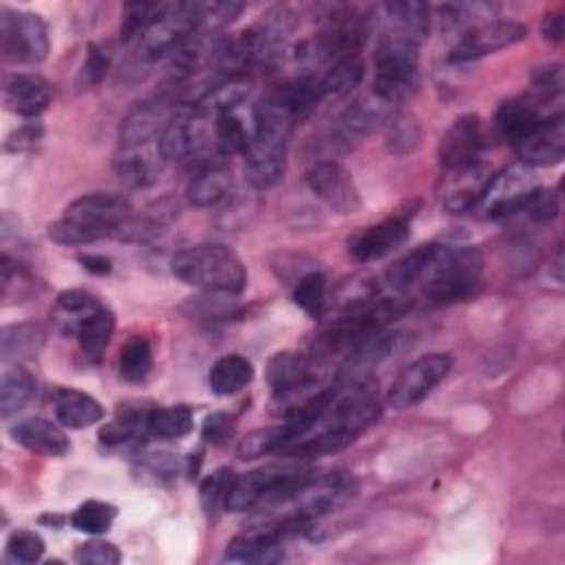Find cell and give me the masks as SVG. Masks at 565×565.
Masks as SVG:
<instances>
[{"instance_id": "obj_1", "label": "cell", "mask_w": 565, "mask_h": 565, "mask_svg": "<svg viewBox=\"0 0 565 565\" xmlns=\"http://www.w3.org/2000/svg\"><path fill=\"white\" fill-rule=\"evenodd\" d=\"M131 203L113 192H91L75 199L64 219L49 225V239L60 246H89L102 239H118L122 223L133 216Z\"/></svg>"}, {"instance_id": "obj_2", "label": "cell", "mask_w": 565, "mask_h": 565, "mask_svg": "<svg viewBox=\"0 0 565 565\" xmlns=\"http://www.w3.org/2000/svg\"><path fill=\"white\" fill-rule=\"evenodd\" d=\"M170 268L186 285L216 294H239L248 283L244 261L225 246L208 244L181 250L173 257Z\"/></svg>"}, {"instance_id": "obj_3", "label": "cell", "mask_w": 565, "mask_h": 565, "mask_svg": "<svg viewBox=\"0 0 565 565\" xmlns=\"http://www.w3.org/2000/svg\"><path fill=\"white\" fill-rule=\"evenodd\" d=\"M482 266L478 248L442 246L415 290L433 303L467 301L482 283Z\"/></svg>"}, {"instance_id": "obj_4", "label": "cell", "mask_w": 565, "mask_h": 565, "mask_svg": "<svg viewBox=\"0 0 565 565\" xmlns=\"http://www.w3.org/2000/svg\"><path fill=\"white\" fill-rule=\"evenodd\" d=\"M417 49L420 45L380 34L376 47V73H374V95L385 104L404 102L417 86Z\"/></svg>"}, {"instance_id": "obj_5", "label": "cell", "mask_w": 565, "mask_h": 565, "mask_svg": "<svg viewBox=\"0 0 565 565\" xmlns=\"http://www.w3.org/2000/svg\"><path fill=\"white\" fill-rule=\"evenodd\" d=\"M0 49L3 58L14 64H36L49 54V32L38 14L0 12Z\"/></svg>"}, {"instance_id": "obj_6", "label": "cell", "mask_w": 565, "mask_h": 565, "mask_svg": "<svg viewBox=\"0 0 565 565\" xmlns=\"http://www.w3.org/2000/svg\"><path fill=\"white\" fill-rule=\"evenodd\" d=\"M537 188L539 179L534 168L517 162L489 179L478 208L491 219H504L521 212Z\"/></svg>"}, {"instance_id": "obj_7", "label": "cell", "mask_w": 565, "mask_h": 565, "mask_svg": "<svg viewBox=\"0 0 565 565\" xmlns=\"http://www.w3.org/2000/svg\"><path fill=\"white\" fill-rule=\"evenodd\" d=\"M450 367H454V361L446 354H428L417 358L393 380L387 396L389 407L402 411L420 404L448 376Z\"/></svg>"}, {"instance_id": "obj_8", "label": "cell", "mask_w": 565, "mask_h": 565, "mask_svg": "<svg viewBox=\"0 0 565 565\" xmlns=\"http://www.w3.org/2000/svg\"><path fill=\"white\" fill-rule=\"evenodd\" d=\"M307 186L338 214H354L363 208V197L352 173L338 162H316L307 173Z\"/></svg>"}, {"instance_id": "obj_9", "label": "cell", "mask_w": 565, "mask_h": 565, "mask_svg": "<svg viewBox=\"0 0 565 565\" xmlns=\"http://www.w3.org/2000/svg\"><path fill=\"white\" fill-rule=\"evenodd\" d=\"M526 38V27L517 21H484L467 27L458 43L450 49L454 62H471L495 51H502L510 45H517Z\"/></svg>"}, {"instance_id": "obj_10", "label": "cell", "mask_w": 565, "mask_h": 565, "mask_svg": "<svg viewBox=\"0 0 565 565\" xmlns=\"http://www.w3.org/2000/svg\"><path fill=\"white\" fill-rule=\"evenodd\" d=\"M244 157H246V179L250 181V186L257 190H268L276 186L285 175L287 138L255 129Z\"/></svg>"}, {"instance_id": "obj_11", "label": "cell", "mask_w": 565, "mask_h": 565, "mask_svg": "<svg viewBox=\"0 0 565 565\" xmlns=\"http://www.w3.org/2000/svg\"><path fill=\"white\" fill-rule=\"evenodd\" d=\"M484 140L486 138H484L482 120L473 116V113H469V116H460L448 127V131L439 142V149H437L439 166L446 173L480 166Z\"/></svg>"}, {"instance_id": "obj_12", "label": "cell", "mask_w": 565, "mask_h": 565, "mask_svg": "<svg viewBox=\"0 0 565 565\" xmlns=\"http://www.w3.org/2000/svg\"><path fill=\"white\" fill-rule=\"evenodd\" d=\"M177 110L179 106H175L168 97H151L136 104L120 125V146L125 151H133L146 146L155 138L160 140Z\"/></svg>"}, {"instance_id": "obj_13", "label": "cell", "mask_w": 565, "mask_h": 565, "mask_svg": "<svg viewBox=\"0 0 565 565\" xmlns=\"http://www.w3.org/2000/svg\"><path fill=\"white\" fill-rule=\"evenodd\" d=\"M387 108H389V104L378 99L374 93L356 99L341 113V116L336 118V122L329 131V146L333 151L354 149L378 125H382V120L387 118Z\"/></svg>"}, {"instance_id": "obj_14", "label": "cell", "mask_w": 565, "mask_h": 565, "mask_svg": "<svg viewBox=\"0 0 565 565\" xmlns=\"http://www.w3.org/2000/svg\"><path fill=\"white\" fill-rule=\"evenodd\" d=\"M318 358H307L296 352H281L268 365V385L281 402L294 400L311 389L320 378Z\"/></svg>"}, {"instance_id": "obj_15", "label": "cell", "mask_w": 565, "mask_h": 565, "mask_svg": "<svg viewBox=\"0 0 565 565\" xmlns=\"http://www.w3.org/2000/svg\"><path fill=\"white\" fill-rule=\"evenodd\" d=\"M558 116H563L561 108L550 106L528 93V95H519L502 102V106L495 113V127L504 140L515 144L541 122Z\"/></svg>"}, {"instance_id": "obj_16", "label": "cell", "mask_w": 565, "mask_h": 565, "mask_svg": "<svg viewBox=\"0 0 565 565\" xmlns=\"http://www.w3.org/2000/svg\"><path fill=\"white\" fill-rule=\"evenodd\" d=\"M519 162L537 168V166H554L565 157V125L563 116L552 118L534 127L528 136L515 142Z\"/></svg>"}, {"instance_id": "obj_17", "label": "cell", "mask_w": 565, "mask_h": 565, "mask_svg": "<svg viewBox=\"0 0 565 565\" xmlns=\"http://www.w3.org/2000/svg\"><path fill=\"white\" fill-rule=\"evenodd\" d=\"M409 231H411V225L404 216L385 219V221L361 231L352 239L350 252L354 259H358L363 263L385 259L387 255L398 250L409 239Z\"/></svg>"}, {"instance_id": "obj_18", "label": "cell", "mask_w": 565, "mask_h": 565, "mask_svg": "<svg viewBox=\"0 0 565 565\" xmlns=\"http://www.w3.org/2000/svg\"><path fill=\"white\" fill-rule=\"evenodd\" d=\"M378 21L382 34H391L404 40L420 45L428 34V8L415 0H398V3H385L378 8Z\"/></svg>"}, {"instance_id": "obj_19", "label": "cell", "mask_w": 565, "mask_h": 565, "mask_svg": "<svg viewBox=\"0 0 565 565\" xmlns=\"http://www.w3.org/2000/svg\"><path fill=\"white\" fill-rule=\"evenodd\" d=\"M3 102L8 110L21 118H38L51 104V86L40 75L16 73L5 78Z\"/></svg>"}, {"instance_id": "obj_20", "label": "cell", "mask_w": 565, "mask_h": 565, "mask_svg": "<svg viewBox=\"0 0 565 565\" xmlns=\"http://www.w3.org/2000/svg\"><path fill=\"white\" fill-rule=\"evenodd\" d=\"M489 179L491 177H486L482 166L446 173L444 184H442V192H439V199H442L444 208L448 212H454V214L469 212V210L478 208Z\"/></svg>"}, {"instance_id": "obj_21", "label": "cell", "mask_w": 565, "mask_h": 565, "mask_svg": "<svg viewBox=\"0 0 565 565\" xmlns=\"http://www.w3.org/2000/svg\"><path fill=\"white\" fill-rule=\"evenodd\" d=\"M10 433L21 446L30 448L32 454L60 458V456H67L71 448L67 433L58 424H54L51 420H45V417H27V420L14 424L10 428Z\"/></svg>"}, {"instance_id": "obj_22", "label": "cell", "mask_w": 565, "mask_h": 565, "mask_svg": "<svg viewBox=\"0 0 565 565\" xmlns=\"http://www.w3.org/2000/svg\"><path fill=\"white\" fill-rule=\"evenodd\" d=\"M231 186H233V175L228 166L223 162L208 160L195 168L186 186V199L195 208H210L231 192Z\"/></svg>"}, {"instance_id": "obj_23", "label": "cell", "mask_w": 565, "mask_h": 565, "mask_svg": "<svg viewBox=\"0 0 565 565\" xmlns=\"http://www.w3.org/2000/svg\"><path fill=\"white\" fill-rule=\"evenodd\" d=\"M228 556L231 561H242V563H257V565H272L283 561V534H279L274 528L261 530V532H250L244 537H237L228 545Z\"/></svg>"}, {"instance_id": "obj_24", "label": "cell", "mask_w": 565, "mask_h": 565, "mask_svg": "<svg viewBox=\"0 0 565 565\" xmlns=\"http://www.w3.org/2000/svg\"><path fill=\"white\" fill-rule=\"evenodd\" d=\"M54 409L58 422L69 428H86L104 417L102 404L93 396L78 389H56Z\"/></svg>"}, {"instance_id": "obj_25", "label": "cell", "mask_w": 565, "mask_h": 565, "mask_svg": "<svg viewBox=\"0 0 565 565\" xmlns=\"http://www.w3.org/2000/svg\"><path fill=\"white\" fill-rule=\"evenodd\" d=\"M47 341V333L38 322L8 325L0 331V358L5 363L36 358Z\"/></svg>"}, {"instance_id": "obj_26", "label": "cell", "mask_w": 565, "mask_h": 565, "mask_svg": "<svg viewBox=\"0 0 565 565\" xmlns=\"http://www.w3.org/2000/svg\"><path fill=\"white\" fill-rule=\"evenodd\" d=\"M113 331H116V316H113V311H108L104 305H99L97 309L89 311L78 320L75 336L86 358L91 361L102 358V354L110 343Z\"/></svg>"}, {"instance_id": "obj_27", "label": "cell", "mask_w": 565, "mask_h": 565, "mask_svg": "<svg viewBox=\"0 0 565 565\" xmlns=\"http://www.w3.org/2000/svg\"><path fill=\"white\" fill-rule=\"evenodd\" d=\"M255 378V367L248 358L231 354L219 358L208 376L210 389L216 396H235L244 391Z\"/></svg>"}, {"instance_id": "obj_28", "label": "cell", "mask_w": 565, "mask_h": 565, "mask_svg": "<svg viewBox=\"0 0 565 565\" xmlns=\"http://www.w3.org/2000/svg\"><path fill=\"white\" fill-rule=\"evenodd\" d=\"M365 78V62L358 56L338 58L336 64L320 78V93L325 97L341 99L350 95Z\"/></svg>"}, {"instance_id": "obj_29", "label": "cell", "mask_w": 565, "mask_h": 565, "mask_svg": "<svg viewBox=\"0 0 565 565\" xmlns=\"http://www.w3.org/2000/svg\"><path fill=\"white\" fill-rule=\"evenodd\" d=\"M294 439L290 426L283 422L279 426H268V428H257L252 433H248L237 448L239 460L248 462V460H261L270 454H276V450H283L290 442Z\"/></svg>"}, {"instance_id": "obj_30", "label": "cell", "mask_w": 565, "mask_h": 565, "mask_svg": "<svg viewBox=\"0 0 565 565\" xmlns=\"http://www.w3.org/2000/svg\"><path fill=\"white\" fill-rule=\"evenodd\" d=\"M36 393V380L25 367H12L3 374L0 380V413L3 417H10L25 409V404Z\"/></svg>"}, {"instance_id": "obj_31", "label": "cell", "mask_w": 565, "mask_h": 565, "mask_svg": "<svg viewBox=\"0 0 565 565\" xmlns=\"http://www.w3.org/2000/svg\"><path fill=\"white\" fill-rule=\"evenodd\" d=\"M153 372V348L142 336L131 341L120 352V376L127 382H144Z\"/></svg>"}, {"instance_id": "obj_32", "label": "cell", "mask_w": 565, "mask_h": 565, "mask_svg": "<svg viewBox=\"0 0 565 565\" xmlns=\"http://www.w3.org/2000/svg\"><path fill=\"white\" fill-rule=\"evenodd\" d=\"M149 431L160 439H177L192 431V411L184 404L151 409Z\"/></svg>"}, {"instance_id": "obj_33", "label": "cell", "mask_w": 565, "mask_h": 565, "mask_svg": "<svg viewBox=\"0 0 565 565\" xmlns=\"http://www.w3.org/2000/svg\"><path fill=\"white\" fill-rule=\"evenodd\" d=\"M250 138L252 136L248 133L246 125L237 116H233V113H223V116L216 118L214 146L221 157H233V155L246 153Z\"/></svg>"}, {"instance_id": "obj_34", "label": "cell", "mask_w": 565, "mask_h": 565, "mask_svg": "<svg viewBox=\"0 0 565 565\" xmlns=\"http://www.w3.org/2000/svg\"><path fill=\"white\" fill-rule=\"evenodd\" d=\"M118 517V508L110 506L106 502H97V499H91V502H84L71 517V523L75 530L84 532V534H104L110 530L113 521H116Z\"/></svg>"}, {"instance_id": "obj_35", "label": "cell", "mask_w": 565, "mask_h": 565, "mask_svg": "<svg viewBox=\"0 0 565 565\" xmlns=\"http://www.w3.org/2000/svg\"><path fill=\"white\" fill-rule=\"evenodd\" d=\"M166 3H129L125 8L122 21V40L133 43L142 40V36L162 19Z\"/></svg>"}, {"instance_id": "obj_36", "label": "cell", "mask_w": 565, "mask_h": 565, "mask_svg": "<svg viewBox=\"0 0 565 565\" xmlns=\"http://www.w3.org/2000/svg\"><path fill=\"white\" fill-rule=\"evenodd\" d=\"M162 162H157L149 155H140V149H133V151H125V155L118 160L116 168H118L120 179L127 186L140 188V186H149L157 177Z\"/></svg>"}, {"instance_id": "obj_37", "label": "cell", "mask_w": 565, "mask_h": 565, "mask_svg": "<svg viewBox=\"0 0 565 565\" xmlns=\"http://www.w3.org/2000/svg\"><path fill=\"white\" fill-rule=\"evenodd\" d=\"M327 301V279L322 272L305 274L294 287V303L311 318H318Z\"/></svg>"}, {"instance_id": "obj_38", "label": "cell", "mask_w": 565, "mask_h": 565, "mask_svg": "<svg viewBox=\"0 0 565 565\" xmlns=\"http://www.w3.org/2000/svg\"><path fill=\"white\" fill-rule=\"evenodd\" d=\"M387 146L391 149V153L396 155H409L417 149L420 140H422V131L417 127V122L409 116H396L389 122V133H387Z\"/></svg>"}, {"instance_id": "obj_39", "label": "cell", "mask_w": 565, "mask_h": 565, "mask_svg": "<svg viewBox=\"0 0 565 565\" xmlns=\"http://www.w3.org/2000/svg\"><path fill=\"white\" fill-rule=\"evenodd\" d=\"M233 475L231 471L219 469L212 475H208L201 484V504L208 517L216 515L221 508H225V497H228Z\"/></svg>"}, {"instance_id": "obj_40", "label": "cell", "mask_w": 565, "mask_h": 565, "mask_svg": "<svg viewBox=\"0 0 565 565\" xmlns=\"http://www.w3.org/2000/svg\"><path fill=\"white\" fill-rule=\"evenodd\" d=\"M108 67H110L108 51L99 45H91L86 49V58H84V62L80 67V73H78V89L80 91L95 89L104 80Z\"/></svg>"}, {"instance_id": "obj_41", "label": "cell", "mask_w": 565, "mask_h": 565, "mask_svg": "<svg viewBox=\"0 0 565 565\" xmlns=\"http://www.w3.org/2000/svg\"><path fill=\"white\" fill-rule=\"evenodd\" d=\"M8 554L12 561L16 563H36L43 558L45 554V541L40 534L30 532V530H16L10 539H8Z\"/></svg>"}, {"instance_id": "obj_42", "label": "cell", "mask_w": 565, "mask_h": 565, "mask_svg": "<svg viewBox=\"0 0 565 565\" xmlns=\"http://www.w3.org/2000/svg\"><path fill=\"white\" fill-rule=\"evenodd\" d=\"M75 561L82 565H118L122 561V554H120L118 545H113L102 539H93L78 548Z\"/></svg>"}, {"instance_id": "obj_43", "label": "cell", "mask_w": 565, "mask_h": 565, "mask_svg": "<svg viewBox=\"0 0 565 565\" xmlns=\"http://www.w3.org/2000/svg\"><path fill=\"white\" fill-rule=\"evenodd\" d=\"M521 212H528L534 221H541V223L556 219V214H558V195H556V190L537 188L530 195V199L526 201Z\"/></svg>"}, {"instance_id": "obj_44", "label": "cell", "mask_w": 565, "mask_h": 565, "mask_svg": "<svg viewBox=\"0 0 565 565\" xmlns=\"http://www.w3.org/2000/svg\"><path fill=\"white\" fill-rule=\"evenodd\" d=\"M235 435V420L228 413H212L205 417L203 428H201V437L208 444L221 446L228 442Z\"/></svg>"}, {"instance_id": "obj_45", "label": "cell", "mask_w": 565, "mask_h": 565, "mask_svg": "<svg viewBox=\"0 0 565 565\" xmlns=\"http://www.w3.org/2000/svg\"><path fill=\"white\" fill-rule=\"evenodd\" d=\"M99 305L102 303L84 290H67L58 296V309L69 316H86L89 311L97 309Z\"/></svg>"}, {"instance_id": "obj_46", "label": "cell", "mask_w": 565, "mask_h": 565, "mask_svg": "<svg viewBox=\"0 0 565 565\" xmlns=\"http://www.w3.org/2000/svg\"><path fill=\"white\" fill-rule=\"evenodd\" d=\"M38 138H40V129H38V127H34V125L21 127V129H16V131L8 138L5 149H8L10 153H19V151L30 149L34 142H38Z\"/></svg>"}, {"instance_id": "obj_47", "label": "cell", "mask_w": 565, "mask_h": 565, "mask_svg": "<svg viewBox=\"0 0 565 565\" xmlns=\"http://www.w3.org/2000/svg\"><path fill=\"white\" fill-rule=\"evenodd\" d=\"M541 34H543V38L558 43L563 38V14L561 12L545 14L543 23H541Z\"/></svg>"}, {"instance_id": "obj_48", "label": "cell", "mask_w": 565, "mask_h": 565, "mask_svg": "<svg viewBox=\"0 0 565 565\" xmlns=\"http://www.w3.org/2000/svg\"><path fill=\"white\" fill-rule=\"evenodd\" d=\"M80 263L91 274H99L102 276V274L110 272V261L106 257H102V255H82Z\"/></svg>"}, {"instance_id": "obj_49", "label": "cell", "mask_w": 565, "mask_h": 565, "mask_svg": "<svg viewBox=\"0 0 565 565\" xmlns=\"http://www.w3.org/2000/svg\"><path fill=\"white\" fill-rule=\"evenodd\" d=\"M552 270H554V279L561 283V281H563V252H561V250L556 252V259H554Z\"/></svg>"}]
</instances>
